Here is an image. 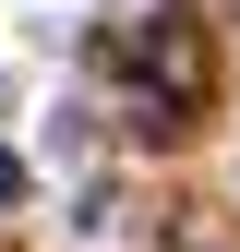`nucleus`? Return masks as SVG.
Returning <instances> with one entry per match:
<instances>
[{
    "label": "nucleus",
    "instance_id": "obj_1",
    "mask_svg": "<svg viewBox=\"0 0 240 252\" xmlns=\"http://www.w3.org/2000/svg\"><path fill=\"white\" fill-rule=\"evenodd\" d=\"M0 204H24V156H0Z\"/></svg>",
    "mask_w": 240,
    "mask_h": 252
}]
</instances>
